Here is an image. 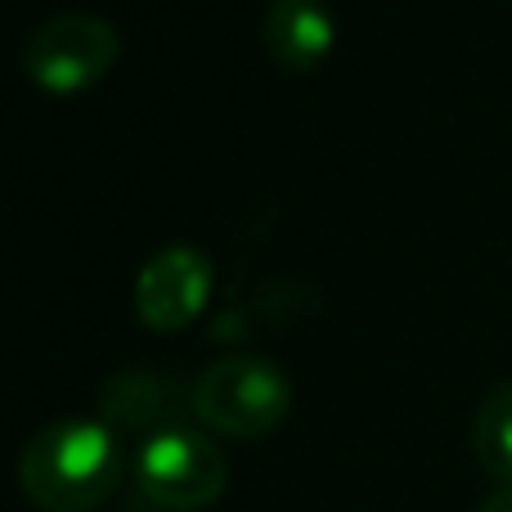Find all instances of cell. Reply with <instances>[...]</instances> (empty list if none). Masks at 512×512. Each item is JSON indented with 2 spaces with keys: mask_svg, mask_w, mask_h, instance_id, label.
<instances>
[{
  "mask_svg": "<svg viewBox=\"0 0 512 512\" xmlns=\"http://www.w3.org/2000/svg\"><path fill=\"white\" fill-rule=\"evenodd\" d=\"M472 450L499 486H512V378L481 396L472 414Z\"/></svg>",
  "mask_w": 512,
  "mask_h": 512,
  "instance_id": "8",
  "label": "cell"
},
{
  "mask_svg": "<svg viewBox=\"0 0 512 512\" xmlns=\"http://www.w3.org/2000/svg\"><path fill=\"white\" fill-rule=\"evenodd\" d=\"M292 382L265 355H221L189 382V414L207 432L265 436L288 418Z\"/></svg>",
  "mask_w": 512,
  "mask_h": 512,
  "instance_id": "2",
  "label": "cell"
},
{
  "mask_svg": "<svg viewBox=\"0 0 512 512\" xmlns=\"http://www.w3.org/2000/svg\"><path fill=\"white\" fill-rule=\"evenodd\" d=\"M126 468L122 436L99 418H54L27 436L18 486L41 512H90L117 490Z\"/></svg>",
  "mask_w": 512,
  "mask_h": 512,
  "instance_id": "1",
  "label": "cell"
},
{
  "mask_svg": "<svg viewBox=\"0 0 512 512\" xmlns=\"http://www.w3.org/2000/svg\"><path fill=\"white\" fill-rule=\"evenodd\" d=\"M477 512H512V486H499L490 499H481Z\"/></svg>",
  "mask_w": 512,
  "mask_h": 512,
  "instance_id": "9",
  "label": "cell"
},
{
  "mask_svg": "<svg viewBox=\"0 0 512 512\" xmlns=\"http://www.w3.org/2000/svg\"><path fill=\"white\" fill-rule=\"evenodd\" d=\"M135 486L162 512H198L225 495L230 463L203 427L180 423L135 445Z\"/></svg>",
  "mask_w": 512,
  "mask_h": 512,
  "instance_id": "3",
  "label": "cell"
},
{
  "mask_svg": "<svg viewBox=\"0 0 512 512\" xmlns=\"http://www.w3.org/2000/svg\"><path fill=\"white\" fill-rule=\"evenodd\" d=\"M135 315L158 333L189 328L212 297V256L194 243H162L135 274Z\"/></svg>",
  "mask_w": 512,
  "mask_h": 512,
  "instance_id": "5",
  "label": "cell"
},
{
  "mask_svg": "<svg viewBox=\"0 0 512 512\" xmlns=\"http://www.w3.org/2000/svg\"><path fill=\"white\" fill-rule=\"evenodd\" d=\"M189 391L180 396V387L162 373L149 369H122L99 387V423L113 427L117 436H135V441H149V436L167 432V427L189 423Z\"/></svg>",
  "mask_w": 512,
  "mask_h": 512,
  "instance_id": "6",
  "label": "cell"
},
{
  "mask_svg": "<svg viewBox=\"0 0 512 512\" xmlns=\"http://www.w3.org/2000/svg\"><path fill=\"white\" fill-rule=\"evenodd\" d=\"M265 50L288 72H315L333 54L337 23L324 0H270L265 5Z\"/></svg>",
  "mask_w": 512,
  "mask_h": 512,
  "instance_id": "7",
  "label": "cell"
},
{
  "mask_svg": "<svg viewBox=\"0 0 512 512\" xmlns=\"http://www.w3.org/2000/svg\"><path fill=\"white\" fill-rule=\"evenodd\" d=\"M122 36L99 14H50L23 41V72L50 95H81L113 72Z\"/></svg>",
  "mask_w": 512,
  "mask_h": 512,
  "instance_id": "4",
  "label": "cell"
}]
</instances>
